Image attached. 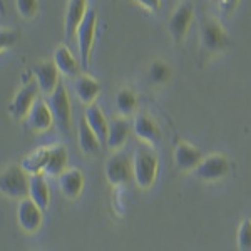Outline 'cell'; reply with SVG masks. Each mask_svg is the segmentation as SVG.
Listing matches in <instances>:
<instances>
[{
    "label": "cell",
    "instance_id": "cell-1",
    "mask_svg": "<svg viewBox=\"0 0 251 251\" xmlns=\"http://www.w3.org/2000/svg\"><path fill=\"white\" fill-rule=\"evenodd\" d=\"M159 156L151 146H139L132 154V181L139 189H149L156 183Z\"/></svg>",
    "mask_w": 251,
    "mask_h": 251
},
{
    "label": "cell",
    "instance_id": "cell-2",
    "mask_svg": "<svg viewBox=\"0 0 251 251\" xmlns=\"http://www.w3.org/2000/svg\"><path fill=\"white\" fill-rule=\"evenodd\" d=\"M40 89L37 86V82L32 77L30 69L22 74V84L17 89V92L12 97V100L7 106V112L10 114L12 119L15 121H24L29 114V111L32 109V106L35 104V100L39 99Z\"/></svg>",
    "mask_w": 251,
    "mask_h": 251
},
{
    "label": "cell",
    "instance_id": "cell-3",
    "mask_svg": "<svg viewBox=\"0 0 251 251\" xmlns=\"http://www.w3.org/2000/svg\"><path fill=\"white\" fill-rule=\"evenodd\" d=\"M29 174L20 164H9L0 171V194L20 201L29 196Z\"/></svg>",
    "mask_w": 251,
    "mask_h": 251
},
{
    "label": "cell",
    "instance_id": "cell-4",
    "mask_svg": "<svg viewBox=\"0 0 251 251\" xmlns=\"http://www.w3.org/2000/svg\"><path fill=\"white\" fill-rule=\"evenodd\" d=\"M97 34V12L91 9L84 17L82 24L79 25L75 32V40H77V50H79V62L82 71H87L91 66L92 49H94Z\"/></svg>",
    "mask_w": 251,
    "mask_h": 251
},
{
    "label": "cell",
    "instance_id": "cell-5",
    "mask_svg": "<svg viewBox=\"0 0 251 251\" xmlns=\"http://www.w3.org/2000/svg\"><path fill=\"white\" fill-rule=\"evenodd\" d=\"M46 100L54 116V124L62 134H69L72 129V104L67 87L60 82L59 87L50 96H47Z\"/></svg>",
    "mask_w": 251,
    "mask_h": 251
},
{
    "label": "cell",
    "instance_id": "cell-6",
    "mask_svg": "<svg viewBox=\"0 0 251 251\" xmlns=\"http://www.w3.org/2000/svg\"><path fill=\"white\" fill-rule=\"evenodd\" d=\"M193 19H194V5L191 0L179 2V5L174 9L171 17L168 20V32L176 44H183L186 40L188 32L191 29Z\"/></svg>",
    "mask_w": 251,
    "mask_h": 251
},
{
    "label": "cell",
    "instance_id": "cell-7",
    "mask_svg": "<svg viewBox=\"0 0 251 251\" xmlns=\"http://www.w3.org/2000/svg\"><path fill=\"white\" fill-rule=\"evenodd\" d=\"M104 174L107 183L114 188L127 184L132 179V157L123 151L112 152L104 164Z\"/></svg>",
    "mask_w": 251,
    "mask_h": 251
},
{
    "label": "cell",
    "instance_id": "cell-8",
    "mask_svg": "<svg viewBox=\"0 0 251 251\" xmlns=\"http://www.w3.org/2000/svg\"><path fill=\"white\" fill-rule=\"evenodd\" d=\"M229 169H231V166H229L228 157L221 152H213V154H208L201 159V163L194 169V174L200 181L214 183V181H220L228 176Z\"/></svg>",
    "mask_w": 251,
    "mask_h": 251
},
{
    "label": "cell",
    "instance_id": "cell-9",
    "mask_svg": "<svg viewBox=\"0 0 251 251\" xmlns=\"http://www.w3.org/2000/svg\"><path fill=\"white\" fill-rule=\"evenodd\" d=\"M229 46V35L220 20L206 19L201 25V47L208 52H220Z\"/></svg>",
    "mask_w": 251,
    "mask_h": 251
},
{
    "label": "cell",
    "instance_id": "cell-10",
    "mask_svg": "<svg viewBox=\"0 0 251 251\" xmlns=\"http://www.w3.org/2000/svg\"><path fill=\"white\" fill-rule=\"evenodd\" d=\"M17 225L24 233L34 234L44 225V211L30 198L17 201Z\"/></svg>",
    "mask_w": 251,
    "mask_h": 251
},
{
    "label": "cell",
    "instance_id": "cell-11",
    "mask_svg": "<svg viewBox=\"0 0 251 251\" xmlns=\"http://www.w3.org/2000/svg\"><path fill=\"white\" fill-rule=\"evenodd\" d=\"M32 77L37 82L40 94L50 96L60 84V74L52 60H40L30 67Z\"/></svg>",
    "mask_w": 251,
    "mask_h": 251
},
{
    "label": "cell",
    "instance_id": "cell-12",
    "mask_svg": "<svg viewBox=\"0 0 251 251\" xmlns=\"http://www.w3.org/2000/svg\"><path fill=\"white\" fill-rule=\"evenodd\" d=\"M132 132L141 143L151 146V148H156L163 139L159 124L148 112H137L134 116V119H132Z\"/></svg>",
    "mask_w": 251,
    "mask_h": 251
},
{
    "label": "cell",
    "instance_id": "cell-13",
    "mask_svg": "<svg viewBox=\"0 0 251 251\" xmlns=\"http://www.w3.org/2000/svg\"><path fill=\"white\" fill-rule=\"evenodd\" d=\"M24 121H25V126L32 132H39V134L47 132L54 126V116H52V111L49 107L47 100L39 97Z\"/></svg>",
    "mask_w": 251,
    "mask_h": 251
},
{
    "label": "cell",
    "instance_id": "cell-14",
    "mask_svg": "<svg viewBox=\"0 0 251 251\" xmlns=\"http://www.w3.org/2000/svg\"><path fill=\"white\" fill-rule=\"evenodd\" d=\"M173 157H174V164H176V168L179 171L189 173L198 168V164L201 163V159L204 156L200 148L193 146L188 141H177L176 146H174Z\"/></svg>",
    "mask_w": 251,
    "mask_h": 251
},
{
    "label": "cell",
    "instance_id": "cell-15",
    "mask_svg": "<svg viewBox=\"0 0 251 251\" xmlns=\"http://www.w3.org/2000/svg\"><path fill=\"white\" fill-rule=\"evenodd\" d=\"M57 183L64 198H67L69 201H74L82 194L84 186H86V177H84L82 169L69 168L57 177Z\"/></svg>",
    "mask_w": 251,
    "mask_h": 251
},
{
    "label": "cell",
    "instance_id": "cell-16",
    "mask_svg": "<svg viewBox=\"0 0 251 251\" xmlns=\"http://www.w3.org/2000/svg\"><path fill=\"white\" fill-rule=\"evenodd\" d=\"M87 2L89 0H67L66 15H64V34L67 39L75 37V32L89 12Z\"/></svg>",
    "mask_w": 251,
    "mask_h": 251
},
{
    "label": "cell",
    "instance_id": "cell-17",
    "mask_svg": "<svg viewBox=\"0 0 251 251\" xmlns=\"http://www.w3.org/2000/svg\"><path fill=\"white\" fill-rule=\"evenodd\" d=\"M132 131V124L129 123L126 117H116V119L109 121V131H107V139L106 144L112 152H117L124 148V144L127 143L129 134Z\"/></svg>",
    "mask_w": 251,
    "mask_h": 251
},
{
    "label": "cell",
    "instance_id": "cell-18",
    "mask_svg": "<svg viewBox=\"0 0 251 251\" xmlns=\"http://www.w3.org/2000/svg\"><path fill=\"white\" fill-rule=\"evenodd\" d=\"M52 62L55 64L59 74L64 77H79L80 75V62H77V59L74 57V54L71 52V49L64 44L55 47L54 55H52Z\"/></svg>",
    "mask_w": 251,
    "mask_h": 251
},
{
    "label": "cell",
    "instance_id": "cell-19",
    "mask_svg": "<svg viewBox=\"0 0 251 251\" xmlns=\"http://www.w3.org/2000/svg\"><path fill=\"white\" fill-rule=\"evenodd\" d=\"M69 169V152L66 146L54 144L49 146L47 163L44 168V176L49 177H59L64 171Z\"/></svg>",
    "mask_w": 251,
    "mask_h": 251
},
{
    "label": "cell",
    "instance_id": "cell-20",
    "mask_svg": "<svg viewBox=\"0 0 251 251\" xmlns=\"http://www.w3.org/2000/svg\"><path fill=\"white\" fill-rule=\"evenodd\" d=\"M75 96L84 106H92L96 104L97 97L100 94V82L96 77L89 74H80L74 82Z\"/></svg>",
    "mask_w": 251,
    "mask_h": 251
},
{
    "label": "cell",
    "instance_id": "cell-21",
    "mask_svg": "<svg viewBox=\"0 0 251 251\" xmlns=\"http://www.w3.org/2000/svg\"><path fill=\"white\" fill-rule=\"evenodd\" d=\"M42 211L50 206V189L44 174H34L29 177V196Z\"/></svg>",
    "mask_w": 251,
    "mask_h": 251
},
{
    "label": "cell",
    "instance_id": "cell-22",
    "mask_svg": "<svg viewBox=\"0 0 251 251\" xmlns=\"http://www.w3.org/2000/svg\"><path fill=\"white\" fill-rule=\"evenodd\" d=\"M84 119H86V123L89 124V127L97 134L100 143L106 144L107 131H109V119H107V116L104 114L102 109L97 106V104L87 106L86 111H84Z\"/></svg>",
    "mask_w": 251,
    "mask_h": 251
},
{
    "label": "cell",
    "instance_id": "cell-23",
    "mask_svg": "<svg viewBox=\"0 0 251 251\" xmlns=\"http://www.w3.org/2000/svg\"><path fill=\"white\" fill-rule=\"evenodd\" d=\"M47 154H49V146H42V148H37L34 151H30L27 156L22 157L20 161V166L29 176H34V174H44V168H46L47 163Z\"/></svg>",
    "mask_w": 251,
    "mask_h": 251
},
{
    "label": "cell",
    "instance_id": "cell-24",
    "mask_svg": "<svg viewBox=\"0 0 251 251\" xmlns=\"http://www.w3.org/2000/svg\"><path fill=\"white\" fill-rule=\"evenodd\" d=\"M100 146H102L100 139L97 137L96 132L89 127V124L86 123V119H84V116H82L79 121V148H80V151H82L86 156L97 154Z\"/></svg>",
    "mask_w": 251,
    "mask_h": 251
},
{
    "label": "cell",
    "instance_id": "cell-25",
    "mask_svg": "<svg viewBox=\"0 0 251 251\" xmlns=\"http://www.w3.org/2000/svg\"><path fill=\"white\" fill-rule=\"evenodd\" d=\"M116 109L121 117H131L134 116L137 109V96L134 91L129 87H123L116 94Z\"/></svg>",
    "mask_w": 251,
    "mask_h": 251
},
{
    "label": "cell",
    "instance_id": "cell-26",
    "mask_svg": "<svg viewBox=\"0 0 251 251\" xmlns=\"http://www.w3.org/2000/svg\"><path fill=\"white\" fill-rule=\"evenodd\" d=\"M148 75L149 80H151L154 86H163V84L168 82L173 75V69L169 67V64L163 59H156L149 64L148 69Z\"/></svg>",
    "mask_w": 251,
    "mask_h": 251
},
{
    "label": "cell",
    "instance_id": "cell-27",
    "mask_svg": "<svg viewBox=\"0 0 251 251\" xmlns=\"http://www.w3.org/2000/svg\"><path fill=\"white\" fill-rule=\"evenodd\" d=\"M236 243L240 251H251V218H245L241 221L236 233Z\"/></svg>",
    "mask_w": 251,
    "mask_h": 251
},
{
    "label": "cell",
    "instance_id": "cell-28",
    "mask_svg": "<svg viewBox=\"0 0 251 251\" xmlns=\"http://www.w3.org/2000/svg\"><path fill=\"white\" fill-rule=\"evenodd\" d=\"M15 9L20 17L29 20L37 14L39 0H15Z\"/></svg>",
    "mask_w": 251,
    "mask_h": 251
},
{
    "label": "cell",
    "instance_id": "cell-29",
    "mask_svg": "<svg viewBox=\"0 0 251 251\" xmlns=\"http://www.w3.org/2000/svg\"><path fill=\"white\" fill-rule=\"evenodd\" d=\"M19 40V30L15 29H0V54L7 50V49L14 47Z\"/></svg>",
    "mask_w": 251,
    "mask_h": 251
},
{
    "label": "cell",
    "instance_id": "cell-30",
    "mask_svg": "<svg viewBox=\"0 0 251 251\" xmlns=\"http://www.w3.org/2000/svg\"><path fill=\"white\" fill-rule=\"evenodd\" d=\"M132 2H136L137 5H141L151 14H156L161 9V0H132Z\"/></svg>",
    "mask_w": 251,
    "mask_h": 251
},
{
    "label": "cell",
    "instance_id": "cell-31",
    "mask_svg": "<svg viewBox=\"0 0 251 251\" xmlns=\"http://www.w3.org/2000/svg\"><path fill=\"white\" fill-rule=\"evenodd\" d=\"M238 3H240V0H220V7L225 14H231Z\"/></svg>",
    "mask_w": 251,
    "mask_h": 251
},
{
    "label": "cell",
    "instance_id": "cell-32",
    "mask_svg": "<svg viewBox=\"0 0 251 251\" xmlns=\"http://www.w3.org/2000/svg\"><path fill=\"white\" fill-rule=\"evenodd\" d=\"M211 2H218V3H220V0H211Z\"/></svg>",
    "mask_w": 251,
    "mask_h": 251
}]
</instances>
